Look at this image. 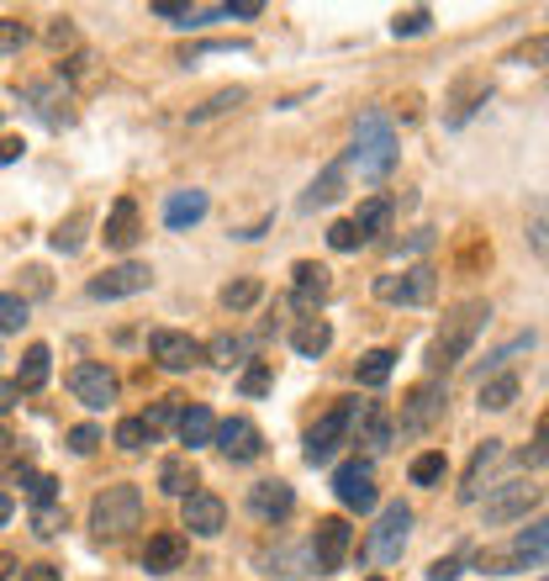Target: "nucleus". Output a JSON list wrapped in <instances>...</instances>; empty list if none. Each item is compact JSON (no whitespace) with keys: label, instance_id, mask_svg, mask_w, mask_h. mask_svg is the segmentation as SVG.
<instances>
[{"label":"nucleus","instance_id":"1","mask_svg":"<svg viewBox=\"0 0 549 581\" xmlns=\"http://www.w3.org/2000/svg\"><path fill=\"white\" fill-rule=\"evenodd\" d=\"M491 323V306L487 302H459L449 317H444V328L433 334V344H428V365L433 370H455L465 355H470V344H476V334Z\"/></svg>","mask_w":549,"mask_h":581},{"label":"nucleus","instance_id":"2","mask_svg":"<svg viewBox=\"0 0 549 581\" xmlns=\"http://www.w3.org/2000/svg\"><path fill=\"white\" fill-rule=\"evenodd\" d=\"M349 164H360L365 181H386L397 170V127L386 112H365L354 123V149H349Z\"/></svg>","mask_w":549,"mask_h":581},{"label":"nucleus","instance_id":"3","mask_svg":"<svg viewBox=\"0 0 549 581\" xmlns=\"http://www.w3.org/2000/svg\"><path fill=\"white\" fill-rule=\"evenodd\" d=\"M476 566L487 571V577H507V571H528V566H549V519L528 523L513 545H502V550H481L476 555Z\"/></svg>","mask_w":549,"mask_h":581},{"label":"nucleus","instance_id":"4","mask_svg":"<svg viewBox=\"0 0 549 581\" xmlns=\"http://www.w3.org/2000/svg\"><path fill=\"white\" fill-rule=\"evenodd\" d=\"M138 523H143V491L127 487V481L106 487L91 502V528L101 539H122L127 528H138Z\"/></svg>","mask_w":549,"mask_h":581},{"label":"nucleus","instance_id":"5","mask_svg":"<svg viewBox=\"0 0 549 581\" xmlns=\"http://www.w3.org/2000/svg\"><path fill=\"white\" fill-rule=\"evenodd\" d=\"M360 418H365V402H334V407L317 418V429L306 433V450H302L306 465H328V460H334V450L349 439V433H354V423H360Z\"/></svg>","mask_w":549,"mask_h":581},{"label":"nucleus","instance_id":"6","mask_svg":"<svg viewBox=\"0 0 549 581\" xmlns=\"http://www.w3.org/2000/svg\"><path fill=\"white\" fill-rule=\"evenodd\" d=\"M433 291H439V270H433V265H412V270H401V276L375 280V297L392 306H428Z\"/></svg>","mask_w":549,"mask_h":581},{"label":"nucleus","instance_id":"7","mask_svg":"<svg viewBox=\"0 0 549 581\" xmlns=\"http://www.w3.org/2000/svg\"><path fill=\"white\" fill-rule=\"evenodd\" d=\"M444 402H449V392H444V381H418L407 397H401V433H423L433 429L439 418H444Z\"/></svg>","mask_w":549,"mask_h":581},{"label":"nucleus","instance_id":"8","mask_svg":"<svg viewBox=\"0 0 549 581\" xmlns=\"http://www.w3.org/2000/svg\"><path fill=\"white\" fill-rule=\"evenodd\" d=\"M354 550V528L343 519H323L317 523V534H312V566L328 577V571H343V560Z\"/></svg>","mask_w":549,"mask_h":581},{"label":"nucleus","instance_id":"9","mask_svg":"<svg viewBox=\"0 0 549 581\" xmlns=\"http://www.w3.org/2000/svg\"><path fill=\"white\" fill-rule=\"evenodd\" d=\"M539 508V487L534 481H502V487L487 497V523L502 528V523H518Z\"/></svg>","mask_w":549,"mask_h":581},{"label":"nucleus","instance_id":"10","mask_svg":"<svg viewBox=\"0 0 549 581\" xmlns=\"http://www.w3.org/2000/svg\"><path fill=\"white\" fill-rule=\"evenodd\" d=\"M334 491L343 508L370 513V508H375V470H370V460H343L334 470Z\"/></svg>","mask_w":549,"mask_h":581},{"label":"nucleus","instance_id":"11","mask_svg":"<svg viewBox=\"0 0 549 581\" xmlns=\"http://www.w3.org/2000/svg\"><path fill=\"white\" fill-rule=\"evenodd\" d=\"M407 528H412V508H407V502H386V508H381V523L370 528V555H375V560H397L401 545H407Z\"/></svg>","mask_w":549,"mask_h":581},{"label":"nucleus","instance_id":"12","mask_svg":"<svg viewBox=\"0 0 549 581\" xmlns=\"http://www.w3.org/2000/svg\"><path fill=\"white\" fill-rule=\"evenodd\" d=\"M149 286H153L149 265H112L106 276L91 280V297L95 302H122V297H143Z\"/></svg>","mask_w":549,"mask_h":581},{"label":"nucleus","instance_id":"13","mask_svg":"<svg viewBox=\"0 0 549 581\" xmlns=\"http://www.w3.org/2000/svg\"><path fill=\"white\" fill-rule=\"evenodd\" d=\"M180 519L190 534H201V539H217L222 528H227V502L217 497V491H190L180 502Z\"/></svg>","mask_w":549,"mask_h":581},{"label":"nucleus","instance_id":"14","mask_svg":"<svg viewBox=\"0 0 549 581\" xmlns=\"http://www.w3.org/2000/svg\"><path fill=\"white\" fill-rule=\"evenodd\" d=\"M69 392H74V402H85V407H112L117 402V375L106 365H95V360H85V365L69 370Z\"/></svg>","mask_w":549,"mask_h":581},{"label":"nucleus","instance_id":"15","mask_svg":"<svg viewBox=\"0 0 549 581\" xmlns=\"http://www.w3.org/2000/svg\"><path fill=\"white\" fill-rule=\"evenodd\" d=\"M212 444L222 450V455L233 460V465H248V460L265 455V439H259V429L248 423V418H227V423H217Z\"/></svg>","mask_w":549,"mask_h":581},{"label":"nucleus","instance_id":"16","mask_svg":"<svg viewBox=\"0 0 549 581\" xmlns=\"http://www.w3.org/2000/svg\"><path fill=\"white\" fill-rule=\"evenodd\" d=\"M149 355H153V360H159L164 370H190L196 360H201V355H207V349H201V344H196L190 334H175V328H159V334L149 338Z\"/></svg>","mask_w":549,"mask_h":581},{"label":"nucleus","instance_id":"17","mask_svg":"<svg viewBox=\"0 0 549 581\" xmlns=\"http://www.w3.org/2000/svg\"><path fill=\"white\" fill-rule=\"evenodd\" d=\"M138 239H143V228H138V201H132V196H117V207L106 212V228H101V244L127 254Z\"/></svg>","mask_w":549,"mask_h":581},{"label":"nucleus","instance_id":"18","mask_svg":"<svg viewBox=\"0 0 549 581\" xmlns=\"http://www.w3.org/2000/svg\"><path fill=\"white\" fill-rule=\"evenodd\" d=\"M291 276H296V280H291V306L312 317L317 306L328 302V270H323V265H312V259H302Z\"/></svg>","mask_w":549,"mask_h":581},{"label":"nucleus","instance_id":"19","mask_svg":"<svg viewBox=\"0 0 549 581\" xmlns=\"http://www.w3.org/2000/svg\"><path fill=\"white\" fill-rule=\"evenodd\" d=\"M207 212H212V196H207V190H175V196L164 201V228H170V233H190Z\"/></svg>","mask_w":549,"mask_h":581},{"label":"nucleus","instance_id":"20","mask_svg":"<svg viewBox=\"0 0 549 581\" xmlns=\"http://www.w3.org/2000/svg\"><path fill=\"white\" fill-rule=\"evenodd\" d=\"M291 508H296V491L285 487V481H259V487H248V513H254V519L280 523Z\"/></svg>","mask_w":549,"mask_h":581},{"label":"nucleus","instance_id":"21","mask_svg":"<svg viewBox=\"0 0 549 581\" xmlns=\"http://www.w3.org/2000/svg\"><path fill=\"white\" fill-rule=\"evenodd\" d=\"M291 349H296L302 360H323V355L334 349V323H328V317H302V323L291 328Z\"/></svg>","mask_w":549,"mask_h":581},{"label":"nucleus","instance_id":"22","mask_svg":"<svg viewBox=\"0 0 549 581\" xmlns=\"http://www.w3.org/2000/svg\"><path fill=\"white\" fill-rule=\"evenodd\" d=\"M180 566H185L180 534H153L149 550H143V571H149V577H170V571H180Z\"/></svg>","mask_w":549,"mask_h":581},{"label":"nucleus","instance_id":"23","mask_svg":"<svg viewBox=\"0 0 549 581\" xmlns=\"http://www.w3.org/2000/svg\"><path fill=\"white\" fill-rule=\"evenodd\" d=\"M27 101L37 106V117L48 127L74 123V101H69V91H59V85H27Z\"/></svg>","mask_w":549,"mask_h":581},{"label":"nucleus","instance_id":"24","mask_svg":"<svg viewBox=\"0 0 549 581\" xmlns=\"http://www.w3.org/2000/svg\"><path fill=\"white\" fill-rule=\"evenodd\" d=\"M497 455H502V439H487V444L470 455V465H465V481H459V502H481V481H487V470L497 465Z\"/></svg>","mask_w":549,"mask_h":581},{"label":"nucleus","instance_id":"25","mask_svg":"<svg viewBox=\"0 0 549 581\" xmlns=\"http://www.w3.org/2000/svg\"><path fill=\"white\" fill-rule=\"evenodd\" d=\"M343 181H349V159H334L317 181H312V190L302 196V207L312 212V207H328V201H338L343 196Z\"/></svg>","mask_w":549,"mask_h":581},{"label":"nucleus","instance_id":"26","mask_svg":"<svg viewBox=\"0 0 549 581\" xmlns=\"http://www.w3.org/2000/svg\"><path fill=\"white\" fill-rule=\"evenodd\" d=\"M518 392H523V381L513 375V370H497L491 381H481V412H507L513 402H518Z\"/></svg>","mask_w":549,"mask_h":581},{"label":"nucleus","instance_id":"27","mask_svg":"<svg viewBox=\"0 0 549 581\" xmlns=\"http://www.w3.org/2000/svg\"><path fill=\"white\" fill-rule=\"evenodd\" d=\"M159 487L170 491V497H190L196 491V465H190V455H175V460H164L159 465Z\"/></svg>","mask_w":549,"mask_h":581},{"label":"nucleus","instance_id":"28","mask_svg":"<svg viewBox=\"0 0 549 581\" xmlns=\"http://www.w3.org/2000/svg\"><path fill=\"white\" fill-rule=\"evenodd\" d=\"M392 212H397V201L392 196H370L365 207H360V217H354V228H360V239H375V233H386L392 228Z\"/></svg>","mask_w":549,"mask_h":581},{"label":"nucleus","instance_id":"29","mask_svg":"<svg viewBox=\"0 0 549 581\" xmlns=\"http://www.w3.org/2000/svg\"><path fill=\"white\" fill-rule=\"evenodd\" d=\"M48 370H54V355H48V344H32L27 355H22L16 386H22V392H37V386H48Z\"/></svg>","mask_w":549,"mask_h":581},{"label":"nucleus","instance_id":"30","mask_svg":"<svg viewBox=\"0 0 549 581\" xmlns=\"http://www.w3.org/2000/svg\"><path fill=\"white\" fill-rule=\"evenodd\" d=\"M487 95H491V85H487V80H459V85H455V101H449L455 112H449L444 123H449V127H459L465 117H470V112H476V106H487Z\"/></svg>","mask_w":549,"mask_h":581},{"label":"nucleus","instance_id":"31","mask_svg":"<svg viewBox=\"0 0 549 581\" xmlns=\"http://www.w3.org/2000/svg\"><path fill=\"white\" fill-rule=\"evenodd\" d=\"M212 433H217V418L207 407H185L180 412V444L201 450V444H212Z\"/></svg>","mask_w":549,"mask_h":581},{"label":"nucleus","instance_id":"32","mask_svg":"<svg viewBox=\"0 0 549 581\" xmlns=\"http://www.w3.org/2000/svg\"><path fill=\"white\" fill-rule=\"evenodd\" d=\"M444 470H449V460H444V450H423V455L412 460V487H439L444 481Z\"/></svg>","mask_w":549,"mask_h":581},{"label":"nucleus","instance_id":"33","mask_svg":"<svg viewBox=\"0 0 549 581\" xmlns=\"http://www.w3.org/2000/svg\"><path fill=\"white\" fill-rule=\"evenodd\" d=\"M392 370H397V355H392V349H370L365 360H360V386H386Z\"/></svg>","mask_w":549,"mask_h":581},{"label":"nucleus","instance_id":"34","mask_svg":"<svg viewBox=\"0 0 549 581\" xmlns=\"http://www.w3.org/2000/svg\"><path fill=\"white\" fill-rule=\"evenodd\" d=\"M27 328V297L22 291H0V338Z\"/></svg>","mask_w":549,"mask_h":581},{"label":"nucleus","instance_id":"35","mask_svg":"<svg viewBox=\"0 0 549 581\" xmlns=\"http://www.w3.org/2000/svg\"><path fill=\"white\" fill-rule=\"evenodd\" d=\"M207 355H212L217 370H233V365H244V360H248V344H244V338H233V334H222V338L207 344Z\"/></svg>","mask_w":549,"mask_h":581},{"label":"nucleus","instance_id":"36","mask_svg":"<svg viewBox=\"0 0 549 581\" xmlns=\"http://www.w3.org/2000/svg\"><path fill=\"white\" fill-rule=\"evenodd\" d=\"M528 248H534L539 259H549V201H534V207H528Z\"/></svg>","mask_w":549,"mask_h":581},{"label":"nucleus","instance_id":"37","mask_svg":"<svg viewBox=\"0 0 549 581\" xmlns=\"http://www.w3.org/2000/svg\"><path fill=\"white\" fill-rule=\"evenodd\" d=\"M428 27H433V11L428 5H407V11H397V22H392V37H423Z\"/></svg>","mask_w":549,"mask_h":581},{"label":"nucleus","instance_id":"38","mask_svg":"<svg viewBox=\"0 0 549 581\" xmlns=\"http://www.w3.org/2000/svg\"><path fill=\"white\" fill-rule=\"evenodd\" d=\"M259 297H265L259 280H233V286H222V306H227V312H248Z\"/></svg>","mask_w":549,"mask_h":581},{"label":"nucleus","instance_id":"39","mask_svg":"<svg viewBox=\"0 0 549 581\" xmlns=\"http://www.w3.org/2000/svg\"><path fill=\"white\" fill-rule=\"evenodd\" d=\"M27 43H32V27H27V22H16V16H0V59L22 54Z\"/></svg>","mask_w":549,"mask_h":581},{"label":"nucleus","instance_id":"40","mask_svg":"<svg viewBox=\"0 0 549 581\" xmlns=\"http://www.w3.org/2000/svg\"><path fill=\"white\" fill-rule=\"evenodd\" d=\"M244 101H248V91H217L207 106H196V112H190V123H212V117L233 112V106H244Z\"/></svg>","mask_w":549,"mask_h":581},{"label":"nucleus","instance_id":"41","mask_svg":"<svg viewBox=\"0 0 549 581\" xmlns=\"http://www.w3.org/2000/svg\"><path fill=\"white\" fill-rule=\"evenodd\" d=\"M360 429H365V444H375V450H386V444H392V418H386L381 407H365Z\"/></svg>","mask_w":549,"mask_h":581},{"label":"nucleus","instance_id":"42","mask_svg":"<svg viewBox=\"0 0 549 581\" xmlns=\"http://www.w3.org/2000/svg\"><path fill=\"white\" fill-rule=\"evenodd\" d=\"M112 439H117V444H122L127 455H138V450H143V444H149L153 433H149V423H143V418H122V423H117V433H112Z\"/></svg>","mask_w":549,"mask_h":581},{"label":"nucleus","instance_id":"43","mask_svg":"<svg viewBox=\"0 0 549 581\" xmlns=\"http://www.w3.org/2000/svg\"><path fill=\"white\" fill-rule=\"evenodd\" d=\"M523 465H549V407L539 412V423H534V439H528V450H523Z\"/></svg>","mask_w":549,"mask_h":581},{"label":"nucleus","instance_id":"44","mask_svg":"<svg viewBox=\"0 0 549 581\" xmlns=\"http://www.w3.org/2000/svg\"><path fill=\"white\" fill-rule=\"evenodd\" d=\"M274 386V365L270 360H248V370H244V397H265Z\"/></svg>","mask_w":549,"mask_h":581},{"label":"nucleus","instance_id":"45","mask_svg":"<svg viewBox=\"0 0 549 581\" xmlns=\"http://www.w3.org/2000/svg\"><path fill=\"white\" fill-rule=\"evenodd\" d=\"M22 487H27V497L37 502V508H48V502H54V491H59V481H54V476H43V470H27V476H22Z\"/></svg>","mask_w":549,"mask_h":581},{"label":"nucleus","instance_id":"46","mask_svg":"<svg viewBox=\"0 0 549 581\" xmlns=\"http://www.w3.org/2000/svg\"><path fill=\"white\" fill-rule=\"evenodd\" d=\"M63 508L59 502H48V508H37V513H32V528H37V534H43V539H54V534H63Z\"/></svg>","mask_w":549,"mask_h":581},{"label":"nucleus","instance_id":"47","mask_svg":"<svg viewBox=\"0 0 549 581\" xmlns=\"http://www.w3.org/2000/svg\"><path fill=\"white\" fill-rule=\"evenodd\" d=\"M513 63H534V69H549V32H545V37H528L518 54H513Z\"/></svg>","mask_w":549,"mask_h":581},{"label":"nucleus","instance_id":"48","mask_svg":"<svg viewBox=\"0 0 549 581\" xmlns=\"http://www.w3.org/2000/svg\"><path fill=\"white\" fill-rule=\"evenodd\" d=\"M328 244H334L338 254H354L365 239H360V228H354V222H334V228H328Z\"/></svg>","mask_w":549,"mask_h":581},{"label":"nucleus","instance_id":"49","mask_svg":"<svg viewBox=\"0 0 549 581\" xmlns=\"http://www.w3.org/2000/svg\"><path fill=\"white\" fill-rule=\"evenodd\" d=\"M80 228H85V217H80V212L69 217V222H59V233H54V248H59V254H74V248H80Z\"/></svg>","mask_w":549,"mask_h":581},{"label":"nucleus","instance_id":"50","mask_svg":"<svg viewBox=\"0 0 549 581\" xmlns=\"http://www.w3.org/2000/svg\"><path fill=\"white\" fill-rule=\"evenodd\" d=\"M248 43H196V48H185L180 63H196V59H207V54H244Z\"/></svg>","mask_w":549,"mask_h":581},{"label":"nucleus","instance_id":"51","mask_svg":"<svg viewBox=\"0 0 549 581\" xmlns=\"http://www.w3.org/2000/svg\"><path fill=\"white\" fill-rule=\"evenodd\" d=\"M465 560H470V555H444V560H433V566H428V581H455L459 571H465Z\"/></svg>","mask_w":549,"mask_h":581},{"label":"nucleus","instance_id":"52","mask_svg":"<svg viewBox=\"0 0 549 581\" xmlns=\"http://www.w3.org/2000/svg\"><path fill=\"white\" fill-rule=\"evenodd\" d=\"M95 444H101V429H95V423H80V429H69V450H74V455H91Z\"/></svg>","mask_w":549,"mask_h":581},{"label":"nucleus","instance_id":"53","mask_svg":"<svg viewBox=\"0 0 549 581\" xmlns=\"http://www.w3.org/2000/svg\"><path fill=\"white\" fill-rule=\"evenodd\" d=\"M523 349H534V334H518L513 344H502V349H497V355L487 360V370H502L507 360H513V355H523Z\"/></svg>","mask_w":549,"mask_h":581},{"label":"nucleus","instance_id":"54","mask_svg":"<svg viewBox=\"0 0 549 581\" xmlns=\"http://www.w3.org/2000/svg\"><path fill=\"white\" fill-rule=\"evenodd\" d=\"M491 259V244H481V239H470V244L459 248V270H476V265H487Z\"/></svg>","mask_w":549,"mask_h":581},{"label":"nucleus","instance_id":"55","mask_svg":"<svg viewBox=\"0 0 549 581\" xmlns=\"http://www.w3.org/2000/svg\"><path fill=\"white\" fill-rule=\"evenodd\" d=\"M22 581H63V577H59V566L37 560V566H22Z\"/></svg>","mask_w":549,"mask_h":581},{"label":"nucleus","instance_id":"56","mask_svg":"<svg viewBox=\"0 0 549 581\" xmlns=\"http://www.w3.org/2000/svg\"><path fill=\"white\" fill-rule=\"evenodd\" d=\"M222 11H227V16H238V22H248V16H259L265 5H259V0H227Z\"/></svg>","mask_w":549,"mask_h":581},{"label":"nucleus","instance_id":"57","mask_svg":"<svg viewBox=\"0 0 549 581\" xmlns=\"http://www.w3.org/2000/svg\"><path fill=\"white\" fill-rule=\"evenodd\" d=\"M16 402H22V386H16V381H0V418H5Z\"/></svg>","mask_w":549,"mask_h":581},{"label":"nucleus","instance_id":"58","mask_svg":"<svg viewBox=\"0 0 549 581\" xmlns=\"http://www.w3.org/2000/svg\"><path fill=\"white\" fill-rule=\"evenodd\" d=\"M48 43H54V48H69V43H74V27H69V22H54V27H48Z\"/></svg>","mask_w":549,"mask_h":581},{"label":"nucleus","instance_id":"59","mask_svg":"<svg viewBox=\"0 0 549 581\" xmlns=\"http://www.w3.org/2000/svg\"><path fill=\"white\" fill-rule=\"evenodd\" d=\"M11 159H22V138H0V164H11Z\"/></svg>","mask_w":549,"mask_h":581},{"label":"nucleus","instance_id":"60","mask_svg":"<svg viewBox=\"0 0 549 581\" xmlns=\"http://www.w3.org/2000/svg\"><path fill=\"white\" fill-rule=\"evenodd\" d=\"M11 513H16V502H11V491H0V528L11 523Z\"/></svg>","mask_w":549,"mask_h":581},{"label":"nucleus","instance_id":"61","mask_svg":"<svg viewBox=\"0 0 549 581\" xmlns=\"http://www.w3.org/2000/svg\"><path fill=\"white\" fill-rule=\"evenodd\" d=\"M370 581H386V577H370Z\"/></svg>","mask_w":549,"mask_h":581}]
</instances>
